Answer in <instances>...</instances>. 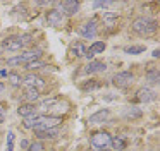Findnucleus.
<instances>
[{
    "label": "nucleus",
    "instance_id": "nucleus-1",
    "mask_svg": "<svg viewBox=\"0 0 160 151\" xmlns=\"http://www.w3.org/2000/svg\"><path fill=\"white\" fill-rule=\"evenodd\" d=\"M33 41L31 34H21V36H7L4 41H2V50H7V51H19L22 48H26L29 43Z\"/></svg>",
    "mask_w": 160,
    "mask_h": 151
},
{
    "label": "nucleus",
    "instance_id": "nucleus-19",
    "mask_svg": "<svg viewBox=\"0 0 160 151\" xmlns=\"http://www.w3.org/2000/svg\"><path fill=\"white\" fill-rule=\"evenodd\" d=\"M24 96H26V100H29V101H35V100L40 98V91H38V89H35V88H28Z\"/></svg>",
    "mask_w": 160,
    "mask_h": 151
},
{
    "label": "nucleus",
    "instance_id": "nucleus-33",
    "mask_svg": "<svg viewBox=\"0 0 160 151\" xmlns=\"http://www.w3.org/2000/svg\"><path fill=\"white\" fill-rule=\"evenodd\" d=\"M2 89H4V84H2V82H0V91H2Z\"/></svg>",
    "mask_w": 160,
    "mask_h": 151
},
{
    "label": "nucleus",
    "instance_id": "nucleus-26",
    "mask_svg": "<svg viewBox=\"0 0 160 151\" xmlns=\"http://www.w3.org/2000/svg\"><path fill=\"white\" fill-rule=\"evenodd\" d=\"M40 67H45V64H43L42 60H35V62L26 64V69H29V71H33V69H40Z\"/></svg>",
    "mask_w": 160,
    "mask_h": 151
},
{
    "label": "nucleus",
    "instance_id": "nucleus-27",
    "mask_svg": "<svg viewBox=\"0 0 160 151\" xmlns=\"http://www.w3.org/2000/svg\"><path fill=\"white\" fill-rule=\"evenodd\" d=\"M7 136H9V137H7L9 143H7V149H5V151H14V132L11 130V132H9Z\"/></svg>",
    "mask_w": 160,
    "mask_h": 151
},
{
    "label": "nucleus",
    "instance_id": "nucleus-8",
    "mask_svg": "<svg viewBox=\"0 0 160 151\" xmlns=\"http://www.w3.org/2000/svg\"><path fill=\"white\" fill-rule=\"evenodd\" d=\"M155 98H157L155 91L150 89V88H141V89H138V93H136V100H138L139 103H150Z\"/></svg>",
    "mask_w": 160,
    "mask_h": 151
},
{
    "label": "nucleus",
    "instance_id": "nucleus-14",
    "mask_svg": "<svg viewBox=\"0 0 160 151\" xmlns=\"http://www.w3.org/2000/svg\"><path fill=\"white\" fill-rule=\"evenodd\" d=\"M69 53H71V57H83L86 53V46H84L83 41H74L69 48Z\"/></svg>",
    "mask_w": 160,
    "mask_h": 151
},
{
    "label": "nucleus",
    "instance_id": "nucleus-3",
    "mask_svg": "<svg viewBox=\"0 0 160 151\" xmlns=\"http://www.w3.org/2000/svg\"><path fill=\"white\" fill-rule=\"evenodd\" d=\"M42 57V50L40 48H35V50H29L24 51V53L18 55V57H12L7 60L9 67H16V65H21V64H29V62H35Z\"/></svg>",
    "mask_w": 160,
    "mask_h": 151
},
{
    "label": "nucleus",
    "instance_id": "nucleus-31",
    "mask_svg": "<svg viewBox=\"0 0 160 151\" xmlns=\"http://www.w3.org/2000/svg\"><path fill=\"white\" fill-rule=\"evenodd\" d=\"M21 146H22V148H28L29 143H28V141H21Z\"/></svg>",
    "mask_w": 160,
    "mask_h": 151
},
{
    "label": "nucleus",
    "instance_id": "nucleus-11",
    "mask_svg": "<svg viewBox=\"0 0 160 151\" xmlns=\"http://www.w3.org/2000/svg\"><path fill=\"white\" fill-rule=\"evenodd\" d=\"M105 69H107L105 62H102V60H91L90 64L84 67V72H86V74H97V72H103Z\"/></svg>",
    "mask_w": 160,
    "mask_h": 151
},
{
    "label": "nucleus",
    "instance_id": "nucleus-20",
    "mask_svg": "<svg viewBox=\"0 0 160 151\" xmlns=\"http://www.w3.org/2000/svg\"><path fill=\"white\" fill-rule=\"evenodd\" d=\"M143 51H145L143 45H132V46L126 48V53H131V55H138V53H143Z\"/></svg>",
    "mask_w": 160,
    "mask_h": 151
},
{
    "label": "nucleus",
    "instance_id": "nucleus-29",
    "mask_svg": "<svg viewBox=\"0 0 160 151\" xmlns=\"http://www.w3.org/2000/svg\"><path fill=\"white\" fill-rule=\"evenodd\" d=\"M29 149L28 151H43V144L42 143H33V144H29Z\"/></svg>",
    "mask_w": 160,
    "mask_h": 151
},
{
    "label": "nucleus",
    "instance_id": "nucleus-25",
    "mask_svg": "<svg viewBox=\"0 0 160 151\" xmlns=\"http://www.w3.org/2000/svg\"><path fill=\"white\" fill-rule=\"evenodd\" d=\"M55 103H57V100H55V98L45 100V101L42 103V106H40V108H42V110H52V106L55 105Z\"/></svg>",
    "mask_w": 160,
    "mask_h": 151
},
{
    "label": "nucleus",
    "instance_id": "nucleus-17",
    "mask_svg": "<svg viewBox=\"0 0 160 151\" xmlns=\"http://www.w3.org/2000/svg\"><path fill=\"white\" fill-rule=\"evenodd\" d=\"M143 115V112L139 108H136V106H129L128 110H126V113H124V117L128 120H132V119H139V117Z\"/></svg>",
    "mask_w": 160,
    "mask_h": 151
},
{
    "label": "nucleus",
    "instance_id": "nucleus-13",
    "mask_svg": "<svg viewBox=\"0 0 160 151\" xmlns=\"http://www.w3.org/2000/svg\"><path fill=\"white\" fill-rule=\"evenodd\" d=\"M24 82L28 84V88H35V89L45 86V81H43L40 76H36V74H28V76L24 77Z\"/></svg>",
    "mask_w": 160,
    "mask_h": 151
},
{
    "label": "nucleus",
    "instance_id": "nucleus-7",
    "mask_svg": "<svg viewBox=\"0 0 160 151\" xmlns=\"http://www.w3.org/2000/svg\"><path fill=\"white\" fill-rule=\"evenodd\" d=\"M110 143H112V139L107 132H97L91 136V144L95 148H107Z\"/></svg>",
    "mask_w": 160,
    "mask_h": 151
},
{
    "label": "nucleus",
    "instance_id": "nucleus-4",
    "mask_svg": "<svg viewBox=\"0 0 160 151\" xmlns=\"http://www.w3.org/2000/svg\"><path fill=\"white\" fill-rule=\"evenodd\" d=\"M132 81H134V76H132L131 72H128V71L119 72V74H115L114 79H112L114 86H117V88H128V86L132 84Z\"/></svg>",
    "mask_w": 160,
    "mask_h": 151
},
{
    "label": "nucleus",
    "instance_id": "nucleus-12",
    "mask_svg": "<svg viewBox=\"0 0 160 151\" xmlns=\"http://www.w3.org/2000/svg\"><path fill=\"white\" fill-rule=\"evenodd\" d=\"M108 115H110V112H108V108L98 110L97 113H93V115H90V119H88V122H90V124H103L105 120L108 119Z\"/></svg>",
    "mask_w": 160,
    "mask_h": 151
},
{
    "label": "nucleus",
    "instance_id": "nucleus-9",
    "mask_svg": "<svg viewBox=\"0 0 160 151\" xmlns=\"http://www.w3.org/2000/svg\"><path fill=\"white\" fill-rule=\"evenodd\" d=\"M62 21H64V14L59 12L57 9H50L48 12H47V22H48L50 26L57 27V26L62 24Z\"/></svg>",
    "mask_w": 160,
    "mask_h": 151
},
{
    "label": "nucleus",
    "instance_id": "nucleus-23",
    "mask_svg": "<svg viewBox=\"0 0 160 151\" xmlns=\"http://www.w3.org/2000/svg\"><path fill=\"white\" fill-rule=\"evenodd\" d=\"M100 88V82H97V79H91L90 82H84L83 84V91H91V89Z\"/></svg>",
    "mask_w": 160,
    "mask_h": 151
},
{
    "label": "nucleus",
    "instance_id": "nucleus-21",
    "mask_svg": "<svg viewBox=\"0 0 160 151\" xmlns=\"http://www.w3.org/2000/svg\"><path fill=\"white\" fill-rule=\"evenodd\" d=\"M103 22L107 24L108 27H114V24L117 22V16H115V14H105V16H103Z\"/></svg>",
    "mask_w": 160,
    "mask_h": 151
},
{
    "label": "nucleus",
    "instance_id": "nucleus-16",
    "mask_svg": "<svg viewBox=\"0 0 160 151\" xmlns=\"http://www.w3.org/2000/svg\"><path fill=\"white\" fill-rule=\"evenodd\" d=\"M35 134L40 139H48V137H55L57 134H59V129H57V127H52V129H45V130H35Z\"/></svg>",
    "mask_w": 160,
    "mask_h": 151
},
{
    "label": "nucleus",
    "instance_id": "nucleus-15",
    "mask_svg": "<svg viewBox=\"0 0 160 151\" xmlns=\"http://www.w3.org/2000/svg\"><path fill=\"white\" fill-rule=\"evenodd\" d=\"M18 113L21 117H24V119H28V117H33L36 113V108H35L33 103H24V105H21L18 108Z\"/></svg>",
    "mask_w": 160,
    "mask_h": 151
},
{
    "label": "nucleus",
    "instance_id": "nucleus-5",
    "mask_svg": "<svg viewBox=\"0 0 160 151\" xmlns=\"http://www.w3.org/2000/svg\"><path fill=\"white\" fill-rule=\"evenodd\" d=\"M97 19H91L88 22H84L83 26H79V34L83 38H88V40H93L95 34H97Z\"/></svg>",
    "mask_w": 160,
    "mask_h": 151
},
{
    "label": "nucleus",
    "instance_id": "nucleus-22",
    "mask_svg": "<svg viewBox=\"0 0 160 151\" xmlns=\"http://www.w3.org/2000/svg\"><path fill=\"white\" fill-rule=\"evenodd\" d=\"M112 144H114V148H115V149H119V151H121V149H126V139H124L122 136L115 137V139L112 141Z\"/></svg>",
    "mask_w": 160,
    "mask_h": 151
},
{
    "label": "nucleus",
    "instance_id": "nucleus-24",
    "mask_svg": "<svg viewBox=\"0 0 160 151\" xmlns=\"http://www.w3.org/2000/svg\"><path fill=\"white\" fill-rule=\"evenodd\" d=\"M7 77H9V81H11L12 86H19V84H21V76L16 74V72H11V74H7Z\"/></svg>",
    "mask_w": 160,
    "mask_h": 151
},
{
    "label": "nucleus",
    "instance_id": "nucleus-10",
    "mask_svg": "<svg viewBox=\"0 0 160 151\" xmlns=\"http://www.w3.org/2000/svg\"><path fill=\"white\" fill-rule=\"evenodd\" d=\"M105 48H107L105 41H95V43H93V45H91V46L86 50L84 57H86V58H93L97 53H103V51H105Z\"/></svg>",
    "mask_w": 160,
    "mask_h": 151
},
{
    "label": "nucleus",
    "instance_id": "nucleus-2",
    "mask_svg": "<svg viewBox=\"0 0 160 151\" xmlns=\"http://www.w3.org/2000/svg\"><path fill=\"white\" fill-rule=\"evenodd\" d=\"M157 27H158L157 21L150 19V17H138V19H134V22H132V31H134L136 34H139V36L153 34L157 31Z\"/></svg>",
    "mask_w": 160,
    "mask_h": 151
},
{
    "label": "nucleus",
    "instance_id": "nucleus-28",
    "mask_svg": "<svg viewBox=\"0 0 160 151\" xmlns=\"http://www.w3.org/2000/svg\"><path fill=\"white\" fill-rule=\"evenodd\" d=\"M114 5V2H95L93 7L95 9H107V7Z\"/></svg>",
    "mask_w": 160,
    "mask_h": 151
},
{
    "label": "nucleus",
    "instance_id": "nucleus-34",
    "mask_svg": "<svg viewBox=\"0 0 160 151\" xmlns=\"http://www.w3.org/2000/svg\"><path fill=\"white\" fill-rule=\"evenodd\" d=\"M2 51H4V50H2V46H0V53H2Z\"/></svg>",
    "mask_w": 160,
    "mask_h": 151
},
{
    "label": "nucleus",
    "instance_id": "nucleus-6",
    "mask_svg": "<svg viewBox=\"0 0 160 151\" xmlns=\"http://www.w3.org/2000/svg\"><path fill=\"white\" fill-rule=\"evenodd\" d=\"M57 5H59L57 10L62 14H67V16H74L79 9V2H76V0H64V2H59Z\"/></svg>",
    "mask_w": 160,
    "mask_h": 151
},
{
    "label": "nucleus",
    "instance_id": "nucleus-32",
    "mask_svg": "<svg viewBox=\"0 0 160 151\" xmlns=\"http://www.w3.org/2000/svg\"><path fill=\"white\" fill-rule=\"evenodd\" d=\"M152 55H153V57L157 58V57H158V55H160V50H153V53H152Z\"/></svg>",
    "mask_w": 160,
    "mask_h": 151
},
{
    "label": "nucleus",
    "instance_id": "nucleus-18",
    "mask_svg": "<svg viewBox=\"0 0 160 151\" xmlns=\"http://www.w3.org/2000/svg\"><path fill=\"white\" fill-rule=\"evenodd\" d=\"M146 81H150L152 84H155V82L160 81V74L157 69H150L148 72H146Z\"/></svg>",
    "mask_w": 160,
    "mask_h": 151
},
{
    "label": "nucleus",
    "instance_id": "nucleus-30",
    "mask_svg": "<svg viewBox=\"0 0 160 151\" xmlns=\"http://www.w3.org/2000/svg\"><path fill=\"white\" fill-rule=\"evenodd\" d=\"M4 120H5V112H4V106L0 105V124L4 122Z\"/></svg>",
    "mask_w": 160,
    "mask_h": 151
}]
</instances>
